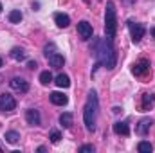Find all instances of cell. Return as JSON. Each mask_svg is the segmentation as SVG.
<instances>
[{
    "label": "cell",
    "mask_w": 155,
    "mask_h": 153,
    "mask_svg": "<svg viewBox=\"0 0 155 153\" xmlns=\"http://www.w3.org/2000/svg\"><path fill=\"white\" fill-rule=\"evenodd\" d=\"M92 54L96 56L97 63L99 65H105V69L112 70L117 63V52L112 45V40H108L107 36L105 38H96L94 43H92Z\"/></svg>",
    "instance_id": "6da1fadb"
},
{
    "label": "cell",
    "mask_w": 155,
    "mask_h": 153,
    "mask_svg": "<svg viewBox=\"0 0 155 153\" xmlns=\"http://www.w3.org/2000/svg\"><path fill=\"white\" fill-rule=\"evenodd\" d=\"M97 110H99V99H97V92L90 90L87 96V103L83 108V121H85V128L88 132L96 130V119H97Z\"/></svg>",
    "instance_id": "7a4b0ae2"
},
{
    "label": "cell",
    "mask_w": 155,
    "mask_h": 153,
    "mask_svg": "<svg viewBox=\"0 0 155 153\" xmlns=\"http://www.w3.org/2000/svg\"><path fill=\"white\" fill-rule=\"evenodd\" d=\"M117 33V16H116V5L112 0L107 2V11H105V36L108 40H114Z\"/></svg>",
    "instance_id": "3957f363"
},
{
    "label": "cell",
    "mask_w": 155,
    "mask_h": 153,
    "mask_svg": "<svg viewBox=\"0 0 155 153\" xmlns=\"http://www.w3.org/2000/svg\"><path fill=\"white\" fill-rule=\"evenodd\" d=\"M128 29H130V34H132V41L134 43H139L144 33H146V27L139 22H134V20H128Z\"/></svg>",
    "instance_id": "277c9868"
},
{
    "label": "cell",
    "mask_w": 155,
    "mask_h": 153,
    "mask_svg": "<svg viewBox=\"0 0 155 153\" xmlns=\"http://www.w3.org/2000/svg\"><path fill=\"white\" fill-rule=\"evenodd\" d=\"M16 108V99L11 94H2L0 96V112H13Z\"/></svg>",
    "instance_id": "5b68a950"
},
{
    "label": "cell",
    "mask_w": 155,
    "mask_h": 153,
    "mask_svg": "<svg viewBox=\"0 0 155 153\" xmlns=\"http://www.w3.org/2000/svg\"><path fill=\"white\" fill-rule=\"evenodd\" d=\"M9 85H11V88L13 90H16V92H20V94H25V92H29V83L24 79V77H13L11 81H9Z\"/></svg>",
    "instance_id": "8992f818"
},
{
    "label": "cell",
    "mask_w": 155,
    "mask_h": 153,
    "mask_svg": "<svg viewBox=\"0 0 155 153\" xmlns=\"http://www.w3.org/2000/svg\"><path fill=\"white\" fill-rule=\"evenodd\" d=\"M92 25L87 22V20H81L79 24H78V34L81 36V40H90L92 38Z\"/></svg>",
    "instance_id": "52a82bcc"
},
{
    "label": "cell",
    "mask_w": 155,
    "mask_h": 153,
    "mask_svg": "<svg viewBox=\"0 0 155 153\" xmlns=\"http://www.w3.org/2000/svg\"><path fill=\"white\" fill-rule=\"evenodd\" d=\"M150 70V61L148 60H139L134 67H132V72H134V76H144L146 72Z\"/></svg>",
    "instance_id": "ba28073f"
},
{
    "label": "cell",
    "mask_w": 155,
    "mask_h": 153,
    "mask_svg": "<svg viewBox=\"0 0 155 153\" xmlns=\"http://www.w3.org/2000/svg\"><path fill=\"white\" fill-rule=\"evenodd\" d=\"M152 124H153V121H152L150 117H144V119H141V121L137 122V126H135V133H139V135H143V137H144V135L150 132Z\"/></svg>",
    "instance_id": "9c48e42d"
},
{
    "label": "cell",
    "mask_w": 155,
    "mask_h": 153,
    "mask_svg": "<svg viewBox=\"0 0 155 153\" xmlns=\"http://www.w3.org/2000/svg\"><path fill=\"white\" fill-rule=\"evenodd\" d=\"M25 121H27V124H31V126H40V122H41L40 112L35 110V108H29V110L25 112Z\"/></svg>",
    "instance_id": "30bf717a"
},
{
    "label": "cell",
    "mask_w": 155,
    "mask_h": 153,
    "mask_svg": "<svg viewBox=\"0 0 155 153\" xmlns=\"http://www.w3.org/2000/svg\"><path fill=\"white\" fill-rule=\"evenodd\" d=\"M49 97H51V103L56 105V106H65L69 103V97L65 94H61V92H52Z\"/></svg>",
    "instance_id": "8fae6325"
},
{
    "label": "cell",
    "mask_w": 155,
    "mask_h": 153,
    "mask_svg": "<svg viewBox=\"0 0 155 153\" xmlns=\"http://www.w3.org/2000/svg\"><path fill=\"white\" fill-rule=\"evenodd\" d=\"M54 22H56V25H58L60 29H65V27L71 25V18H69V15H65V13H54Z\"/></svg>",
    "instance_id": "7c38bea8"
},
{
    "label": "cell",
    "mask_w": 155,
    "mask_h": 153,
    "mask_svg": "<svg viewBox=\"0 0 155 153\" xmlns=\"http://www.w3.org/2000/svg\"><path fill=\"white\" fill-rule=\"evenodd\" d=\"M155 106V94H143V103H141V108L146 112V110H152Z\"/></svg>",
    "instance_id": "4fadbf2b"
},
{
    "label": "cell",
    "mask_w": 155,
    "mask_h": 153,
    "mask_svg": "<svg viewBox=\"0 0 155 153\" xmlns=\"http://www.w3.org/2000/svg\"><path fill=\"white\" fill-rule=\"evenodd\" d=\"M47 60H49V65H51V67H54V69H60V67H63V63H65L63 56H61V54H58V52L51 54Z\"/></svg>",
    "instance_id": "5bb4252c"
},
{
    "label": "cell",
    "mask_w": 155,
    "mask_h": 153,
    "mask_svg": "<svg viewBox=\"0 0 155 153\" xmlns=\"http://www.w3.org/2000/svg\"><path fill=\"white\" fill-rule=\"evenodd\" d=\"M114 132L117 135H130V126L126 121H117L114 124Z\"/></svg>",
    "instance_id": "9a60e30c"
},
{
    "label": "cell",
    "mask_w": 155,
    "mask_h": 153,
    "mask_svg": "<svg viewBox=\"0 0 155 153\" xmlns=\"http://www.w3.org/2000/svg\"><path fill=\"white\" fill-rule=\"evenodd\" d=\"M72 119H74V115L71 114V112H63V114L60 115V124L63 128H71L72 126Z\"/></svg>",
    "instance_id": "2e32d148"
},
{
    "label": "cell",
    "mask_w": 155,
    "mask_h": 153,
    "mask_svg": "<svg viewBox=\"0 0 155 153\" xmlns=\"http://www.w3.org/2000/svg\"><path fill=\"white\" fill-rule=\"evenodd\" d=\"M54 83H56L60 88H69V86H71V79H69L67 74H58L56 79H54Z\"/></svg>",
    "instance_id": "e0dca14e"
},
{
    "label": "cell",
    "mask_w": 155,
    "mask_h": 153,
    "mask_svg": "<svg viewBox=\"0 0 155 153\" xmlns=\"http://www.w3.org/2000/svg\"><path fill=\"white\" fill-rule=\"evenodd\" d=\"M11 58L16 60V61H22V60L27 58V54H25V50L22 47H15V49H11Z\"/></svg>",
    "instance_id": "ac0fdd59"
},
{
    "label": "cell",
    "mask_w": 155,
    "mask_h": 153,
    "mask_svg": "<svg viewBox=\"0 0 155 153\" xmlns=\"http://www.w3.org/2000/svg\"><path fill=\"white\" fill-rule=\"evenodd\" d=\"M9 144H16L18 141H20V133L18 132H15V130H9V132H5V137H4Z\"/></svg>",
    "instance_id": "d6986e66"
},
{
    "label": "cell",
    "mask_w": 155,
    "mask_h": 153,
    "mask_svg": "<svg viewBox=\"0 0 155 153\" xmlns=\"http://www.w3.org/2000/svg\"><path fill=\"white\" fill-rule=\"evenodd\" d=\"M137 150H139V153H150V151H153V146L148 141H141L137 144Z\"/></svg>",
    "instance_id": "ffe728a7"
},
{
    "label": "cell",
    "mask_w": 155,
    "mask_h": 153,
    "mask_svg": "<svg viewBox=\"0 0 155 153\" xmlns=\"http://www.w3.org/2000/svg\"><path fill=\"white\" fill-rule=\"evenodd\" d=\"M9 22H11V24H20V22H22V13H20L18 9L11 11V13H9Z\"/></svg>",
    "instance_id": "44dd1931"
},
{
    "label": "cell",
    "mask_w": 155,
    "mask_h": 153,
    "mask_svg": "<svg viewBox=\"0 0 155 153\" xmlns=\"http://www.w3.org/2000/svg\"><path fill=\"white\" fill-rule=\"evenodd\" d=\"M40 83H41V85H49V83H52V74H51L49 70H43V72L40 74Z\"/></svg>",
    "instance_id": "7402d4cb"
},
{
    "label": "cell",
    "mask_w": 155,
    "mask_h": 153,
    "mask_svg": "<svg viewBox=\"0 0 155 153\" xmlns=\"http://www.w3.org/2000/svg\"><path fill=\"white\" fill-rule=\"evenodd\" d=\"M49 139H51V142H52V144H58V142H60V139H61V133H60L58 130H51Z\"/></svg>",
    "instance_id": "603a6c76"
},
{
    "label": "cell",
    "mask_w": 155,
    "mask_h": 153,
    "mask_svg": "<svg viewBox=\"0 0 155 153\" xmlns=\"http://www.w3.org/2000/svg\"><path fill=\"white\" fill-rule=\"evenodd\" d=\"M43 54L49 58L51 54H54V43H49V45H45V49H43Z\"/></svg>",
    "instance_id": "cb8c5ba5"
},
{
    "label": "cell",
    "mask_w": 155,
    "mask_h": 153,
    "mask_svg": "<svg viewBox=\"0 0 155 153\" xmlns=\"http://www.w3.org/2000/svg\"><path fill=\"white\" fill-rule=\"evenodd\" d=\"M79 153H94V146L92 144H85L79 148Z\"/></svg>",
    "instance_id": "d4e9b609"
},
{
    "label": "cell",
    "mask_w": 155,
    "mask_h": 153,
    "mask_svg": "<svg viewBox=\"0 0 155 153\" xmlns=\"http://www.w3.org/2000/svg\"><path fill=\"white\" fill-rule=\"evenodd\" d=\"M27 67H29V69H36V61H29Z\"/></svg>",
    "instance_id": "484cf974"
},
{
    "label": "cell",
    "mask_w": 155,
    "mask_h": 153,
    "mask_svg": "<svg viewBox=\"0 0 155 153\" xmlns=\"http://www.w3.org/2000/svg\"><path fill=\"white\" fill-rule=\"evenodd\" d=\"M123 2L128 4V5H134V4H135V0H123Z\"/></svg>",
    "instance_id": "4316f807"
},
{
    "label": "cell",
    "mask_w": 155,
    "mask_h": 153,
    "mask_svg": "<svg viewBox=\"0 0 155 153\" xmlns=\"http://www.w3.org/2000/svg\"><path fill=\"white\" fill-rule=\"evenodd\" d=\"M152 36H153V38H155V27H153V29H152Z\"/></svg>",
    "instance_id": "83f0119b"
},
{
    "label": "cell",
    "mask_w": 155,
    "mask_h": 153,
    "mask_svg": "<svg viewBox=\"0 0 155 153\" xmlns=\"http://www.w3.org/2000/svg\"><path fill=\"white\" fill-rule=\"evenodd\" d=\"M83 2H85V4H90V0H83Z\"/></svg>",
    "instance_id": "f1b7e54d"
},
{
    "label": "cell",
    "mask_w": 155,
    "mask_h": 153,
    "mask_svg": "<svg viewBox=\"0 0 155 153\" xmlns=\"http://www.w3.org/2000/svg\"><path fill=\"white\" fill-rule=\"evenodd\" d=\"M0 67H2V58H0Z\"/></svg>",
    "instance_id": "f546056e"
},
{
    "label": "cell",
    "mask_w": 155,
    "mask_h": 153,
    "mask_svg": "<svg viewBox=\"0 0 155 153\" xmlns=\"http://www.w3.org/2000/svg\"><path fill=\"white\" fill-rule=\"evenodd\" d=\"M0 11H2V4H0Z\"/></svg>",
    "instance_id": "4dcf8cb0"
},
{
    "label": "cell",
    "mask_w": 155,
    "mask_h": 153,
    "mask_svg": "<svg viewBox=\"0 0 155 153\" xmlns=\"http://www.w3.org/2000/svg\"><path fill=\"white\" fill-rule=\"evenodd\" d=\"M0 151H2V148H0Z\"/></svg>",
    "instance_id": "1f68e13d"
},
{
    "label": "cell",
    "mask_w": 155,
    "mask_h": 153,
    "mask_svg": "<svg viewBox=\"0 0 155 153\" xmlns=\"http://www.w3.org/2000/svg\"><path fill=\"white\" fill-rule=\"evenodd\" d=\"M97 2H101V0H97Z\"/></svg>",
    "instance_id": "d6a6232c"
},
{
    "label": "cell",
    "mask_w": 155,
    "mask_h": 153,
    "mask_svg": "<svg viewBox=\"0 0 155 153\" xmlns=\"http://www.w3.org/2000/svg\"><path fill=\"white\" fill-rule=\"evenodd\" d=\"M0 79H2V77H0Z\"/></svg>",
    "instance_id": "836d02e7"
}]
</instances>
